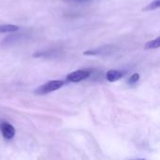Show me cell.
<instances>
[{
  "instance_id": "6da1fadb",
  "label": "cell",
  "mask_w": 160,
  "mask_h": 160,
  "mask_svg": "<svg viewBox=\"0 0 160 160\" xmlns=\"http://www.w3.org/2000/svg\"><path fill=\"white\" fill-rule=\"evenodd\" d=\"M63 85H64L63 81H60V80L50 81V82L40 85L35 91V93L37 95H46V94H49L51 92H53V91H56V90L60 89L61 87H63Z\"/></svg>"
},
{
  "instance_id": "7a4b0ae2",
  "label": "cell",
  "mask_w": 160,
  "mask_h": 160,
  "mask_svg": "<svg viewBox=\"0 0 160 160\" xmlns=\"http://www.w3.org/2000/svg\"><path fill=\"white\" fill-rule=\"evenodd\" d=\"M90 69H79L73 72H70L67 75V81L70 82H80L87 79L91 75Z\"/></svg>"
},
{
  "instance_id": "3957f363",
  "label": "cell",
  "mask_w": 160,
  "mask_h": 160,
  "mask_svg": "<svg viewBox=\"0 0 160 160\" xmlns=\"http://www.w3.org/2000/svg\"><path fill=\"white\" fill-rule=\"evenodd\" d=\"M0 131L3 135V137L6 140H10L14 137L15 135V128L12 125L8 124V123H2L0 125Z\"/></svg>"
},
{
  "instance_id": "277c9868",
  "label": "cell",
  "mask_w": 160,
  "mask_h": 160,
  "mask_svg": "<svg viewBox=\"0 0 160 160\" xmlns=\"http://www.w3.org/2000/svg\"><path fill=\"white\" fill-rule=\"evenodd\" d=\"M125 75V73L121 70H117V69H111L106 73V79L111 82H114L118 80H120L123 76Z\"/></svg>"
},
{
  "instance_id": "5b68a950",
  "label": "cell",
  "mask_w": 160,
  "mask_h": 160,
  "mask_svg": "<svg viewBox=\"0 0 160 160\" xmlns=\"http://www.w3.org/2000/svg\"><path fill=\"white\" fill-rule=\"evenodd\" d=\"M19 30V27L14 24H0V33L15 32Z\"/></svg>"
},
{
  "instance_id": "8992f818",
  "label": "cell",
  "mask_w": 160,
  "mask_h": 160,
  "mask_svg": "<svg viewBox=\"0 0 160 160\" xmlns=\"http://www.w3.org/2000/svg\"><path fill=\"white\" fill-rule=\"evenodd\" d=\"M160 44V38L158 37L156 39L150 40L148 41L145 45H144V49L145 50H150V49H158L159 47Z\"/></svg>"
},
{
  "instance_id": "52a82bcc",
  "label": "cell",
  "mask_w": 160,
  "mask_h": 160,
  "mask_svg": "<svg viewBox=\"0 0 160 160\" xmlns=\"http://www.w3.org/2000/svg\"><path fill=\"white\" fill-rule=\"evenodd\" d=\"M160 7V0H154L153 2H151L147 7L143 8L142 10H155L157 8H158Z\"/></svg>"
},
{
  "instance_id": "ba28073f",
  "label": "cell",
  "mask_w": 160,
  "mask_h": 160,
  "mask_svg": "<svg viewBox=\"0 0 160 160\" xmlns=\"http://www.w3.org/2000/svg\"><path fill=\"white\" fill-rule=\"evenodd\" d=\"M139 79H140V74H139V73H134V74L128 79V82L129 84H134V83H136V82L139 81Z\"/></svg>"
},
{
  "instance_id": "9c48e42d",
  "label": "cell",
  "mask_w": 160,
  "mask_h": 160,
  "mask_svg": "<svg viewBox=\"0 0 160 160\" xmlns=\"http://www.w3.org/2000/svg\"><path fill=\"white\" fill-rule=\"evenodd\" d=\"M79 1H86V0H79Z\"/></svg>"
}]
</instances>
